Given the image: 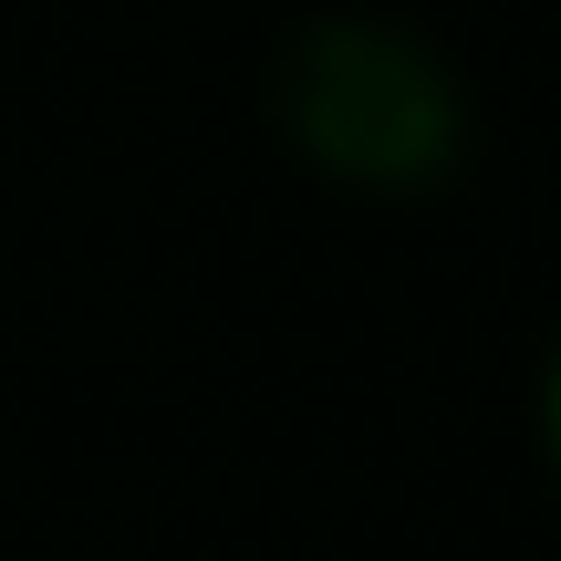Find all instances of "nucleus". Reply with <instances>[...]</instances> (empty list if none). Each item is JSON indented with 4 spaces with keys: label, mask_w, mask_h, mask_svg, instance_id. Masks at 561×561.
Wrapping results in <instances>:
<instances>
[{
    "label": "nucleus",
    "mask_w": 561,
    "mask_h": 561,
    "mask_svg": "<svg viewBox=\"0 0 561 561\" xmlns=\"http://www.w3.org/2000/svg\"><path fill=\"white\" fill-rule=\"evenodd\" d=\"M271 125L312 178L354 198H426L468 157V83L416 21L322 11L271 62Z\"/></svg>",
    "instance_id": "obj_1"
},
{
    "label": "nucleus",
    "mask_w": 561,
    "mask_h": 561,
    "mask_svg": "<svg viewBox=\"0 0 561 561\" xmlns=\"http://www.w3.org/2000/svg\"><path fill=\"white\" fill-rule=\"evenodd\" d=\"M541 458H551V479H561V333H551V354H541Z\"/></svg>",
    "instance_id": "obj_2"
}]
</instances>
